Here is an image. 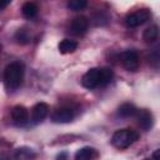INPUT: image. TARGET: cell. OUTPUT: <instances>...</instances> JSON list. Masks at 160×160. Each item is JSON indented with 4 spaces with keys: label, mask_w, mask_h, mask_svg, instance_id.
<instances>
[{
    "label": "cell",
    "mask_w": 160,
    "mask_h": 160,
    "mask_svg": "<svg viewBox=\"0 0 160 160\" xmlns=\"http://www.w3.org/2000/svg\"><path fill=\"white\" fill-rule=\"evenodd\" d=\"M114 78V72L110 68H100V86H106Z\"/></svg>",
    "instance_id": "16"
},
{
    "label": "cell",
    "mask_w": 160,
    "mask_h": 160,
    "mask_svg": "<svg viewBox=\"0 0 160 160\" xmlns=\"http://www.w3.org/2000/svg\"><path fill=\"white\" fill-rule=\"evenodd\" d=\"M160 34V29L158 25H151L149 28H146L142 32V39L145 42H154Z\"/></svg>",
    "instance_id": "12"
},
{
    "label": "cell",
    "mask_w": 160,
    "mask_h": 160,
    "mask_svg": "<svg viewBox=\"0 0 160 160\" xmlns=\"http://www.w3.org/2000/svg\"><path fill=\"white\" fill-rule=\"evenodd\" d=\"M122 66L128 71H136L139 69V55L135 50H126L121 54Z\"/></svg>",
    "instance_id": "5"
},
{
    "label": "cell",
    "mask_w": 160,
    "mask_h": 160,
    "mask_svg": "<svg viewBox=\"0 0 160 160\" xmlns=\"http://www.w3.org/2000/svg\"><path fill=\"white\" fill-rule=\"evenodd\" d=\"M96 156V152L92 148H81L76 151L75 154V160H94V158Z\"/></svg>",
    "instance_id": "15"
},
{
    "label": "cell",
    "mask_w": 160,
    "mask_h": 160,
    "mask_svg": "<svg viewBox=\"0 0 160 160\" xmlns=\"http://www.w3.org/2000/svg\"><path fill=\"white\" fill-rule=\"evenodd\" d=\"M139 139V134L132 129H120L114 132L111 144L118 149H126Z\"/></svg>",
    "instance_id": "2"
},
{
    "label": "cell",
    "mask_w": 160,
    "mask_h": 160,
    "mask_svg": "<svg viewBox=\"0 0 160 160\" xmlns=\"http://www.w3.org/2000/svg\"><path fill=\"white\" fill-rule=\"evenodd\" d=\"M136 112H138V109L135 108L134 104H130V102H125V104L120 105V108L118 110V114L121 118H132L136 115Z\"/></svg>",
    "instance_id": "14"
},
{
    "label": "cell",
    "mask_w": 160,
    "mask_h": 160,
    "mask_svg": "<svg viewBox=\"0 0 160 160\" xmlns=\"http://www.w3.org/2000/svg\"><path fill=\"white\" fill-rule=\"evenodd\" d=\"M81 84L86 89H95L100 86V69L92 68L88 70L81 78Z\"/></svg>",
    "instance_id": "4"
},
{
    "label": "cell",
    "mask_w": 160,
    "mask_h": 160,
    "mask_svg": "<svg viewBox=\"0 0 160 160\" xmlns=\"http://www.w3.org/2000/svg\"><path fill=\"white\" fill-rule=\"evenodd\" d=\"M14 158H15V160H34L35 159V152L30 148L21 146V148L15 150Z\"/></svg>",
    "instance_id": "11"
},
{
    "label": "cell",
    "mask_w": 160,
    "mask_h": 160,
    "mask_svg": "<svg viewBox=\"0 0 160 160\" xmlns=\"http://www.w3.org/2000/svg\"><path fill=\"white\" fill-rule=\"evenodd\" d=\"M150 18H151V11L149 9H140L138 11L129 14L125 19V24L128 28H136L145 24Z\"/></svg>",
    "instance_id": "3"
},
{
    "label": "cell",
    "mask_w": 160,
    "mask_h": 160,
    "mask_svg": "<svg viewBox=\"0 0 160 160\" xmlns=\"http://www.w3.org/2000/svg\"><path fill=\"white\" fill-rule=\"evenodd\" d=\"M74 119V111L69 108H60L52 114V121L58 124H66Z\"/></svg>",
    "instance_id": "9"
},
{
    "label": "cell",
    "mask_w": 160,
    "mask_h": 160,
    "mask_svg": "<svg viewBox=\"0 0 160 160\" xmlns=\"http://www.w3.org/2000/svg\"><path fill=\"white\" fill-rule=\"evenodd\" d=\"M88 28H89V20L85 16H82V15L74 18V20L71 21V25H70L71 32L78 35V36L84 35L86 32Z\"/></svg>",
    "instance_id": "7"
},
{
    "label": "cell",
    "mask_w": 160,
    "mask_h": 160,
    "mask_svg": "<svg viewBox=\"0 0 160 160\" xmlns=\"http://www.w3.org/2000/svg\"><path fill=\"white\" fill-rule=\"evenodd\" d=\"M11 118L18 125H25L29 120V110L24 105H16L11 110Z\"/></svg>",
    "instance_id": "8"
},
{
    "label": "cell",
    "mask_w": 160,
    "mask_h": 160,
    "mask_svg": "<svg viewBox=\"0 0 160 160\" xmlns=\"http://www.w3.org/2000/svg\"><path fill=\"white\" fill-rule=\"evenodd\" d=\"M21 11H22V15L26 18V19H32L36 14H38V6L34 4V2H25L21 8Z\"/></svg>",
    "instance_id": "17"
},
{
    "label": "cell",
    "mask_w": 160,
    "mask_h": 160,
    "mask_svg": "<svg viewBox=\"0 0 160 160\" xmlns=\"http://www.w3.org/2000/svg\"><path fill=\"white\" fill-rule=\"evenodd\" d=\"M135 116H136V120H138V125L142 130L148 131V130L151 129V126L154 124V119H152V115H151V112L149 110H145V109L138 110Z\"/></svg>",
    "instance_id": "6"
},
{
    "label": "cell",
    "mask_w": 160,
    "mask_h": 160,
    "mask_svg": "<svg viewBox=\"0 0 160 160\" xmlns=\"http://www.w3.org/2000/svg\"><path fill=\"white\" fill-rule=\"evenodd\" d=\"M144 160H154L152 158H146V159H144Z\"/></svg>",
    "instance_id": "23"
},
{
    "label": "cell",
    "mask_w": 160,
    "mask_h": 160,
    "mask_svg": "<svg viewBox=\"0 0 160 160\" xmlns=\"http://www.w3.org/2000/svg\"><path fill=\"white\" fill-rule=\"evenodd\" d=\"M86 5H88L86 0H70L68 2V8L72 11H80L84 8H86Z\"/></svg>",
    "instance_id": "20"
},
{
    "label": "cell",
    "mask_w": 160,
    "mask_h": 160,
    "mask_svg": "<svg viewBox=\"0 0 160 160\" xmlns=\"http://www.w3.org/2000/svg\"><path fill=\"white\" fill-rule=\"evenodd\" d=\"M25 74V66L21 61H12L4 70V84L9 90H15L21 86Z\"/></svg>",
    "instance_id": "1"
},
{
    "label": "cell",
    "mask_w": 160,
    "mask_h": 160,
    "mask_svg": "<svg viewBox=\"0 0 160 160\" xmlns=\"http://www.w3.org/2000/svg\"><path fill=\"white\" fill-rule=\"evenodd\" d=\"M49 112V106L45 102H38L36 105H34V108L31 109V119L36 122L44 120L46 118Z\"/></svg>",
    "instance_id": "10"
},
{
    "label": "cell",
    "mask_w": 160,
    "mask_h": 160,
    "mask_svg": "<svg viewBox=\"0 0 160 160\" xmlns=\"http://www.w3.org/2000/svg\"><path fill=\"white\" fill-rule=\"evenodd\" d=\"M1 160H9V159H6V158H2V159H1Z\"/></svg>",
    "instance_id": "24"
},
{
    "label": "cell",
    "mask_w": 160,
    "mask_h": 160,
    "mask_svg": "<svg viewBox=\"0 0 160 160\" xmlns=\"http://www.w3.org/2000/svg\"><path fill=\"white\" fill-rule=\"evenodd\" d=\"M15 39L19 44H28L30 41V34L26 29H19L15 34Z\"/></svg>",
    "instance_id": "19"
},
{
    "label": "cell",
    "mask_w": 160,
    "mask_h": 160,
    "mask_svg": "<svg viewBox=\"0 0 160 160\" xmlns=\"http://www.w3.org/2000/svg\"><path fill=\"white\" fill-rule=\"evenodd\" d=\"M148 64L154 69H160V50H154L148 55Z\"/></svg>",
    "instance_id": "18"
},
{
    "label": "cell",
    "mask_w": 160,
    "mask_h": 160,
    "mask_svg": "<svg viewBox=\"0 0 160 160\" xmlns=\"http://www.w3.org/2000/svg\"><path fill=\"white\" fill-rule=\"evenodd\" d=\"M59 51L61 54H71L78 49V42L70 39H64L59 42Z\"/></svg>",
    "instance_id": "13"
},
{
    "label": "cell",
    "mask_w": 160,
    "mask_h": 160,
    "mask_svg": "<svg viewBox=\"0 0 160 160\" xmlns=\"http://www.w3.org/2000/svg\"><path fill=\"white\" fill-rule=\"evenodd\" d=\"M154 160H160V149H158V150H155L154 152H152V156H151Z\"/></svg>",
    "instance_id": "21"
},
{
    "label": "cell",
    "mask_w": 160,
    "mask_h": 160,
    "mask_svg": "<svg viewBox=\"0 0 160 160\" xmlns=\"http://www.w3.org/2000/svg\"><path fill=\"white\" fill-rule=\"evenodd\" d=\"M56 159H58V160H66V154H65V152H61V154L58 155Z\"/></svg>",
    "instance_id": "22"
}]
</instances>
